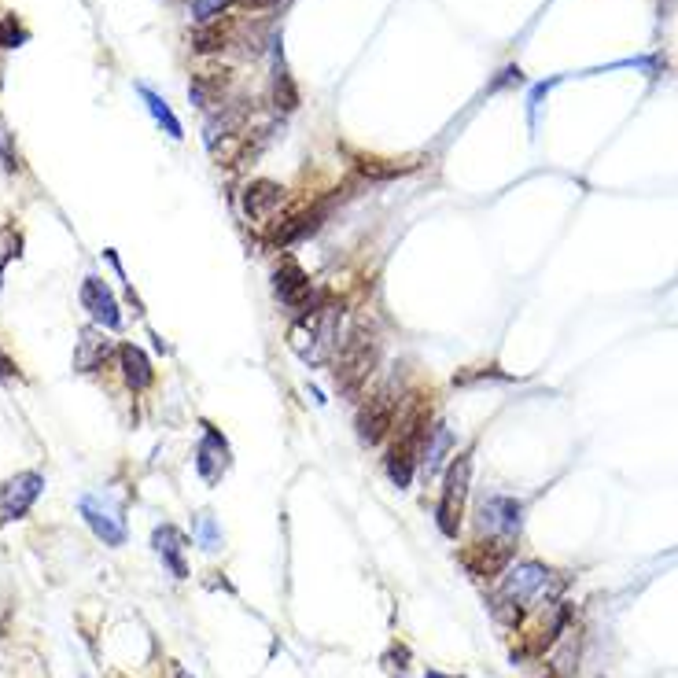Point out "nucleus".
<instances>
[{
  "label": "nucleus",
  "mask_w": 678,
  "mask_h": 678,
  "mask_svg": "<svg viewBox=\"0 0 678 678\" xmlns=\"http://www.w3.org/2000/svg\"><path fill=\"white\" fill-rule=\"evenodd\" d=\"M498 579H502V583H498V590H494L491 597V612L505 627H516V623L524 620V612L538 608L542 601H550L553 586H561L557 572L538 561L509 564Z\"/></svg>",
  "instance_id": "1"
},
{
  "label": "nucleus",
  "mask_w": 678,
  "mask_h": 678,
  "mask_svg": "<svg viewBox=\"0 0 678 678\" xmlns=\"http://www.w3.org/2000/svg\"><path fill=\"white\" fill-rule=\"evenodd\" d=\"M384 343L373 328H351L347 339H339L336 354H332V380L347 398H362V391L373 380L376 365H380Z\"/></svg>",
  "instance_id": "2"
},
{
  "label": "nucleus",
  "mask_w": 678,
  "mask_h": 678,
  "mask_svg": "<svg viewBox=\"0 0 678 678\" xmlns=\"http://www.w3.org/2000/svg\"><path fill=\"white\" fill-rule=\"evenodd\" d=\"M468 491H472V454L461 450L457 457H450L443 483H439V502H435V524L446 538H457V531H461Z\"/></svg>",
  "instance_id": "3"
},
{
  "label": "nucleus",
  "mask_w": 678,
  "mask_h": 678,
  "mask_svg": "<svg viewBox=\"0 0 678 678\" xmlns=\"http://www.w3.org/2000/svg\"><path fill=\"white\" fill-rule=\"evenodd\" d=\"M520 527H524V502L498 491L483 494L476 505V538H498L505 546H516Z\"/></svg>",
  "instance_id": "4"
},
{
  "label": "nucleus",
  "mask_w": 678,
  "mask_h": 678,
  "mask_svg": "<svg viewBox=\"0 0 678 678\" xmlns=\"http://www.w3.org/2000/svg\"><path fill=\"white\" fill-rule=\"evenodd\" d=\"M398 413H402V398H398L391 387L373 391V395L358 406V417H354L358 443L380 446L384 439H391V432H395V424H398Z\"/></svg>",
  "instance_id": "5"
},
{
  "label": "nucleus",
  "mask_w": 678,
  "mask_h": 678,
  "mask_svg": "<svg viewBox=\"0 0 678 678\" xmlns=\"http://www.w3.org/2000/svg\"><path fill=\"white\" fill-rule=\"evenodd\" d=\"M273 292H277L281 306L292 317L314 314V310H321V306L328 303L325 292H317L314 284H310V277H306V269L299 266L295 258H284L281 266H277V273H273Z\"/></svg>",
  "instance_id": "6"
},
{
  "label": "nucleus",
  "mask_w": 678,
  "mask_h": 678,
  "mask_svg": "<svg viewBox=\"0 0 678 678\" xmlns=\"http://www.w3.org/2000/svg\"><path fill=\"white\" fill-rule=\"evenodd\" d=\"M82 509L85 524L93 527V535L104 542V546H126V516H122V505L111 498V494L89 491L82 494Z\"/></svg>",
  "instance_id": "7"
},
{
  "label": "nucleus",
  "mask_w": 678,
  "mask_h": 678,
  "mask_svg": "<svg viewBox=\"0 0 678 678\" xmlns=\"http://www.w3.org/2000/svg\"><path fill=\"white\" fill-rule=\"evenodd\" d=\"M45 491V476L41 472H19L8 483H0V520L12 524V520H23L34 502Z\"/></svg>",
  "instance_id": "8"
},
{
  "label": "nucleus",
  "mask_w": 678,
  "mask_h": 678,
  "mask_svg": "<svg viewBox=\"0 0 678 678\" xmlns=\"http://www.w3.org/2000/svg\"><path fill=\"white\" fill-rule=\"evenodd\" d=\"M513 550L516 546H505L498 538H476L461 561H465V568L476 575V579H498V575L513 564Z\"/></svg>",
  "instance_id": "9"
},
{
  "label": "nucleus",
  "mask_w": 678,
  "mask_h": 678,
  "mask_svg": "<svg viewBox=\"0 0 678 678\" xmlns=\"http://www.w3.org/2000/svg\"><path fill=\"white\" fill-rule=\"evenodd\" d=\"M450 457H454V432H450L443 421H432V428L424 432L417 472H421L424 480H435V476H443L446 472Z\"/></svg>",
  "instance_id": "10"
},
{
  "label": "nucleus",
  "mask_w": 678,
  "mask_h": 678,
  "mask_svg": "<svg viewBox=\"0 0 678 678\" xmlns=\"http://www.w3.org/2000/svg\"><path fill=\"white\" fill-rule=\"evenodd\" d=\"M284 199H288L284 185L258 177V181H251V185L244 188V214L251 222H273V218L281 214Z\"/></svg>",
  "instance_id": "11"
},
{
  "label": "nucleus",
  "mask_w": 678,
  "mask_h": 678,
  "mask_svg": "<svg viewBox=\"0 0 678 678\" xmlns=\"http://www.w3.org/2000/svg\"><path fill=\"white\" fill-rule=\"evenodd\" d=\"M196 468L203 483H218L225 476V468H229V443H225V435L211 424H203V439L196 446Z\"/></svg>",
  "instance_id": "12"
},
{
  "label": "nucleus",
  "mask_w": 678,
  "mask_h": 678,
  "mask_svg": "<svg viewBox=\"0 0 678 678\" xmlns=\"http://www.w3.org/2000/svg\"><path fill=\"white\" fill-rule=\"evenodd\" d=\"M82 306L89 310V317H93L100 328H122V310H118V299L115 292L107 288V281H100V277H85L82 281Z\"/></svg>",
  "instance_id": "13"
},
{
  "label": "nucleus",
  "mask_w": 678,
  "mask_h": 678,
  "mask_svg": "<svg viewBox=\"0 0 678 678\" xmlns=\"http://www.w3.org/2000/svg\"><path fill=\"white\" fill-rule=\"evenodd\" d=\"M118 369H122V380H126L129 391H148V387L155 384L152 358H148L137 343H122V347H118Z\"/></svg>",
  "instance_id": "14"
},
{
  "label": "nucleus",
  "mask_w": 678,
  "mask_h": 678,
  "mask_svg": "<svg viewBox=\"0 0 678 678\" xmlns=\"http://www.w3.org/2000/svg\"><path fill=\"white\" fill-rule=\"evenodd\" d=\"M152 546L159 553V561L170 568L174 579H188V564H185V535L174 524H159L152 535Z\"/></svg>",
  "instance_id": "15"
},
{
  "label": "nucleus",
  "mask_w": 678,
  "mask_h": 678,
  "mask_svg": "<svg viewBox=\"0 0 678 678\" xmlns=\"http://www.w3.org/2000/svg\"><path fill=\"white\" fill-rule=\"evenodd\" d=\"M233 30H236V23L229 15L214 19V23H203L196 34H192V48H196V52H222V48L233 41Z\"/></svg>",
  "instance_id": "16"
},
{
  "label": "nucleus",
  "mask_w": 678,
  "mask_h": 678,
  "mask_svg": "<svg viewBox=\"0 0 678 678\" xmlns=\"http://www.w3.org/2000/svg\"><path fill=\"white\" fill-rule=\"evenodd\" d=\"M137 93H141V100L148 104V111H152L155 122H159L174 141H181V137H185V129H181V122H177V115L170 111V104H166L163 96L155 93V89H148V85H137Z\"/></svg>",
  "instance_id": "17"
},
{
  "label": "nucleus",
  "mask_w": 678,
  "mask_h": 678,
  "mask_svg": "<svg viewBox=\"0 0 678 678\" xmlns=\"http://www.w3.org/2000/svg\"><path fill=\"white\" fill-rule=\"evenodd\" d=\"M354 166H358V174L369 177V181H387V177L410 174L417 163H395V159H380V155H358Z\"/></svg>",
  "instance_id": "18"
},
{
  "label": "nucleus",
  "mask_w": 678,
  "mask_h": 678,
  "mask_svg": "<svg viewBox=\"0 0 678 678\" xmlns=\"http://www.w3.org/2000/svg\"><path fill=\"white\" fill-rule=\"evenodd\" d=\"M107 354H111V343H107V339H96L93 332H85L82 347L74 354V365H78L82 373H93V369H100V365L107 362Z\"/></svg>",
  "instance_id": "19"
},
{
  "label": "nucleus",
  "mask_w": 678,
  "mask_h": 678,
  "mask_svg": "<svg viewBox=\"0 0 678 678\" xmlns=\"http://www.w3.org/2000/svg\"><path fill=\"white\" fill-rule=\"evenodd\" d=\"M192 538H196L199 550H207V553L222 550V527H218V520H214L211 513L192 516Z\"/></svg>",
  "instance_id": "20"
},
{
  "label": "nucleus",
  "mask_w": 678,
  "mask_h": 678,
  "mask_svg": "<svg viewBox=\"0 0 678 678\" xmlns=\"http://www.w3.org/2000/svg\"><path fill=\"white\" fill-rule=\"evenodd\" d=\"M273 104L281 107V111H295L299 107V93H295V82L292 74L277 67V78H273Z\"/></svg>",
  "instance_id": "21"
},
{
  "label": "nucleus",
  "mask_w": 678,
  "mask_h": 678,
  "mask_svg": "<svg viewBox=\"0 0 678 678\" xmlns=\"http://www.w3.org/2000/svg\"><path fill=\"white\" fill-rule=\"evenodd\" d=\"M229 4L233 0H192V19L199 26L214 23V19H222V12H229Z\"/></svg>",
  "instance_id": "22"
},
{
  "label": "nucleus",
  "mask_w": 678,
  "mask_h": 678,
  "mask_svg": "<svg viewBox=\"0 0 678 678\" xmlns=\"http://www.w3.org/2000/svg\"><path fill=\"white\" fill-rule=\"evenodd\" d=\"M19 244H23V236L15 233V225H8L4 233H0V277H4V266L19 258Z\"/></svg>",
  "instance_id": "23"
},
{
  "label": "nucleus",
  "mask_w": 678,
  "mask_h": 678,
  "mask_svg": "<svg viewBox=\"0 0 678 678\" xmlns=\"http://www.w3.org/2000/svg\"><path fill=\"white\" fill-rule=\"evenodd\" d=\"M0 159H4V170H8V174H15V170H19V152H15L12 148V137H8V129H4V122H0Z\"/></svg>",
  "instance_id": "24"
},
{
  "label": "nucleus",
  "mask_w": 678,
  "mask_h": 678,
  "mask_svg": "<svg viewBox=\"0 0 678 678\" xmlns=\"http://www.w3.org/2000/svg\"><path fill=\"white\" fill-rule=\"evenodd\" d=\"M0 376H19V365H15L4 351H0Z\"/></svg>",
  "instance_id": "25"
},
{
  "label": "nucleus",
  "mask_w": 678,
  "mask_h": 678,
  "mask_svg": "<svg viewBox=\"0 0 678 678\" xmlns=\"http://www.w3.org/2000/svg\"><path fill=\"white\" fill-rule=\"evenodd\" d=\"M424 678H457V675H446V671H435V667H428V671H424Z\"/></svg>",
  "instance_id": "26"
},
{
  "label": "nucleus",
  "mask_w": 678,
  "mask_h": 678,
  "mask_svg": "<svg viewBox=\"0 0 678 678\" xmlns=\"http://www.w3.org/2000/svg\"><path fill=\"white\" fill-rule=\"evenodd\" d=\"M240 4H251V8H266V4H273V0H240Z\"/></svg>",
  "instance_id": "27"
},
{
  "label": "nucleus",
  "mask_w": 678,
  "mask_h": 678,
  "mask_svg": "<svg viewBox=\"0 0 678 678\" xmlns=\"http://www.w3.org/2000/svg\"><path fill=\"white\" fill-rule=\"evenodd\" d=\"M185 678H192V675H185Z\"/></svg>",
  "instance_id": "28"
}]
</instances>
